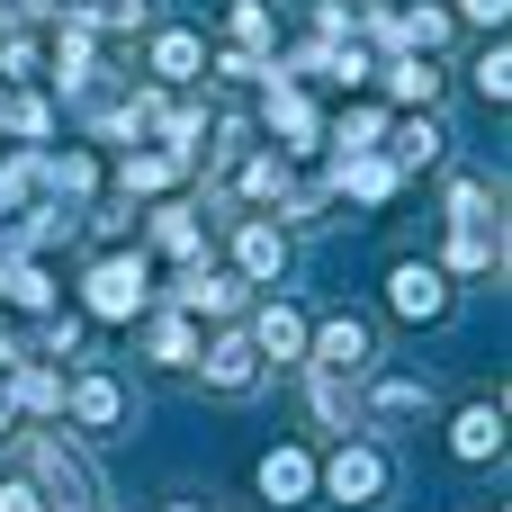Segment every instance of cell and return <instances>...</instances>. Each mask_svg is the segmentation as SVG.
I'll return each mask as SVG.
<instances>
[{
    "label": "cell",
    "mask_w": 512,
    "mask_h": 512,
    "mask_svg": "<svg viewBox=\"0 0 512 512\" xmlns=\"http://www.w3.org/2000/svg\"><path fill=\"white\" fill-rule=\"evenodd\" d=\"M144 297H153V279H144V261H135V252H117V261H99V270H90V315H99V324H135V315H144Z\"/></svg>",
    "instance_id": "1"
},
{
    "label": "cell",
    "mask_w": 512,
    "mask_h": 512,
    "mask_svg": "<svg viewBox=\"0 0 512 512\" xmlns=\"http://www.w3.org/2000/svg\"><path fill=\"white\" fill-rule=\"evenodd\" d=\"M369 360H378V342H369L360 315H333L315 333V378H369Z\"/></svg>",
    "instance_id": "2"
},
{
    "label": "cell",
    "mask_w": 512,
    "mask_h": 512,
    "mask_svg": "<svg viewBox=\"0 0 512 512\" xmlns=\"http://www.w3.org/2000/svg\"><path fill=\"white\" fill-rule=\"evenodd\" d=\"M324 486H333V504H378V495H387V459H378L369 441H342L333 468H324Z\"/></svg>",
    "instance_id": "3"
},
{
    "label": "cell",
    "mask_w": 512,
    "mask_h": 512,
    "mask_svg": "<svg viewBox=\"0 0 512 512\" xmlns=\"http://www.w3.org/2000/svg\"><path fill=\"white\" fill-rule=\"evenodd\" d=\"M387 306L423 324V315H441V306H450V279H441L432 261H396V270H387Z\"/></svg>",
    "instance_id": "4"
},
{
    "label": "cell",
    "mask_w": 512,
    "mask_h": 512,
    "mask_svg": "<svg viewBox=\"0 0 512 512\" xmlns=\"http://www.w3.org/2000/svg\"><path fill=\"white\" fill-rule=\"evenodd\" d=\"M252 486H261L270 504H306V495H315V459H306V450H270V459L252 468Z\"/></svg>",
    "instance_id": "5"
},
{
    "label": "cell",
    "mask_w": 512,
    "mask_h": 512,
    "mask_svg": "<svg viewBox=\"0 0 512 512\" xmlns=\"http://www.w3.org/2000/svg\"><path fill=\"white\" fill-rule=\"evenodd\" d=\"M171 297H180V315H234V306H243V279H225V270H189Z\"/></svg>",
    "instance_id": "6"
},
{
    "label": "cell",
    "mask_w": 512,
    "mask_h": 512,
    "mask_svg": "<svg viewBox=\"0 0 512 512\" xmlns=\"http://www.w3.org/2000/svg\"><path fill=\"white\" fill-rule=\"evenodd\" d=\"M252 351H261V360H297V351H306V315H297V306H261V315H252Z\"/></svg>",
    "instance_id": "7"
},
{
    "label": "cell",
    "mask_w": 512,
    "mask_h": 512,
    "mask_svg": "<svg viewBox=\"0 0 512 512\" xmlns=\"http://www.w3.org/2000/svg\"><path fill=\"white\" fill-rule=\"evenodd\" d=\"M450 450H459V459H495V450H504V405H468V414L450 423Z\"/></svg>",
    "instance_id": "8"
},
{
    "label": "cell",
    "mask_w": 512,
    "mask_h": 512,
    "mask_svg": "<svg viewBox=\"0 0 512 512\" xmlns=\"http://www.w3.org/2000/svg\"><path fill=\"white\" fill-rule=\"evenodd\" d=\"M234 252H243V270H252V279H279V270H288V234H279V225H243V234H234Z\"/></svg>",
    "instance_id": "9"
},
{
    "label": "cell",
    "mask_w": 512,
    "mask_h": 512,
    "mask_svg": "<svg viewBox=\"0 0 512 512\" xmlns=\"http://www.w3.org/2000/svg\"><path fill=\"white\" fill-rule=\"evenodd\" d=\"M198 360H207V378H216V387H252V378H261V351H252L243 333H225V342H216V351H198Z\"/></svg>",
    "instance_id": "10"
},
{
    "label": "cell",
    "mask_w": 512,
    "mask_h": 512,
    "mask_svg": "<svg viewBox=\"0 0 512 512\" xmlns=\"http://www.w3.org/2000/svg\"><path fill=\"white\" fill-rule=\"evenodd\" d=\"M198 63H207V45H198L189 27H171V36H153V72H162V81H198Z\"/></svg>",
    "instance_id": "11"
},
{
    "label": "cell",
    "mask_w": 512,
    "mask_h": 512,
    "mask_svg": "<svg viewBox=\"0 0 512 512\" xmlns=\"http://www.w3.org/2000/svg\"><path fill=\"white\" fill-rule=\"evenodd\" d=\"M270 126H279V135H288V153H306V144H315V135H324V126H315V108H306V99H297V90H288V81H279V90H270Z\"/></svg>",
    "instance_id": "12"
},
{
    "label": "cell",
    "mask_w": 512,
    "mask_h": 512,
    "mask_svg": "<svg viewBox=\"0 0 512 512\" xmlns=\"http://www.w3.org/2000/svg\"><path fill=\"white\" fill-rule=\"evenodd\" d=\"M342 189H351V198H369V207H378V198H387V189H396V162H387V153H342Z\"/></svg>",
    "instance_id": "13"
},
{
    "label": "cell",
    "mask_w": 512,
    "mask_h": 512,
    "mask_svg": "<svg viewBox=\"0 0 512 512\" xmlns=\"http://www.w3.org/2000/svg\"><path fill=\"white\" fill-rule=\"evenodd\" d=\"M117 405H126V396H117V378H81V387H72V423H81V432H108V423H117Z\"/></svg>",
    "instance_id": "14"
},
{
    "label": "cell",
    "mask_w": 512,
    "mask_h": 512,
    "mask_svg": "<svg viewBox=\"0 0 512 512\" xmlns=\"http://www.w3.org/2000/svg\"><path fill=\"white\" fill-rule=\"evenodd\" d=\"M387 90H396V99H423V108H432V99H441V72H432L423 54H396V63H387Z\"/></svg>",
    "instance_id": "15"
},
{
    "label": "cell",
    "mask_w": 512,
    "mask_h": 512,
    "mask_svg": "<svg viewBox=\"0 0 512 512\" xmlns=\"http://www.w3.org/2000/svg\"><path fill=\"white\" fill-rule=\"evenodd\" d=\"M153 360H162V369H189V360H198V333H189V315H162V324H153Z\"/></svg>",
    "instance_id": "16"
},
{
    "label": "cell",
    "mask_w": 512,
    "mask_h": 512,
    "mask_svg": "<svg viewBox=\"0 0 512 512\" xmlns=\"http://www.w3.org/2000/svg\"><path fill=\"white\" fill-rule=\"evenodd\" d=\"M153 243L180 252V261H198V216H189V207H162V216H153Z\"/></svg>",
    "instance_id": "17"
},
{
    "label": "cell",
    "mask_w": 512,
    "mask_h": 512,
    "mask_svg": "<svg viewBox=\"0 0 512 512\" xmlns=\"http://www.w3.org/2000/svg\"><path fill=\"white\" fill-rule=\"evenodd\" d=\"M171 180H180V153H135V162H126V189H144V198L171 189Z\"/></svg>",
    "instance_id": "18"
},
{
    "label": "cell",
    "mask_w": 512,
    "mask_h": 512,
    "mask_svg": "<svg viewBox=\"0 0 512 512\" xmlns=\"http://www.w3.org/2000/svg\"><path fill=\"white\" fill-rule=\"evenodd\" d=\"M495 261V225H459L450 234V270H486Z\"/></svg>",
    "instance_id": "19"
},
{
    "label": "cell",
    "mask_w": 512,
    "mask_h": 512,
    "mask_svg": "<svg viewBox=\"0 0 512 512\" xmlns=\"http://www.w3.org/2000/svg\"><path fill=\"white\" fill-rule=\"evenodd\" d=\"M378 135H387V117H378V108H351L333 144H342V153H378Z\"/></svg>",
    "instance_id": "20"
},
{
    "label": "cell",
    "mask_w": 512,
    "mask_h": 512,
    "mask_svg": "<svg viewBox=\"0 0 512 512\" xmlns=\"http://www.w3.org/2000/svg\"><path fill=\"white\" fill-rule=\"evenodd\" d=\"M432 153H441V126L423 117V126H396V153H387V162L405 171V162H432Z\"/></svg>",
    "instance_id": "21"
},
{
    "label": "cell",
    "mask_w": 512,
    "mask_h": 512,
    "mask_svg": "<svg viewBox=\"0 0 512 512\" xmlns=\"http://www.w3.org/2000/svg\"><path fill=\"white\" fill-rule=\"evenodd\" d=\"M477 90H486L495 108L512 99V54H504V45H486V54H477Z\"/></svg>",
    "instance_id": "22"
},
{
    "label": "cell",
    "mask_w": 512,
    "mask_h": 512,
    "mask_svg": "<svg viewBox=\"0 0 512 512\" xmlns=\"http://www.w3.org/2000/svg\"><path fill=\"white\" fill-rule=\"evenodd\" d=\"M18 405H27V414H54V405H63V387H54L45 369H18Z\"/></svg>",
    "instance_id": "23"
},
{
    "label": "cell",
    "mask_w": 512,
    "mask_h": 512,
    "mask_svg": "<svg viewBox=\"0 0 512 512\" xmlns=\"http://www.w3.org/2000/svg\"><path fill=\"white\" fill-rule=\"evenodd\" d=\"M423 405V378H378V414H414Z\"/></svg>",
    "instance_id": "24"
},
{
    "label": "cell",
    "mask_w": 512,
    "mask_h": 512,
    "mask_svg": "<svg viewBox=\"0 0 512 512\" xmlns=\"http://www.w3.org/2000/svg\"><path fill=\"white\" fill-rule=\"evenodd\" d=\"M9 126H18V135H27V144H36V135H45V126H54V108H45V99H18V108H9Z\"/></svg>",
    "instance_id": "25"
},
{
    "label": "cell",
    "mask_w": 512,
    "mask_h": 512,
    "mask_svg": "<svg viewBox=\"0 0 512 512\" xmlns=\"http://www.w3.org/2000/svg\"><path fill=\"white\" fill-rule=\"evenodd\" d=\"M234 36H243V45H261V36H270V9H261V0H243V9H234Z\"/></svg>",
    "instance_id": "26"
},
{
    "label": "cell",
    "mask_w": 512,
    "mask_h": 512,
    "mask_svg": "<svg viewBox=\"0 0 512 512\" xmlns=\"http://www.w3.org/2000/svg\"><path fill=\"white\" fill-rule=\"evenodd\" d=\"M0 512H45V495H36L27 477H9V486H0Z\"/></svg>",
    "instance_id": "27"
},
{
    "label": "cell",
    "mask_w": 512,
    "mask_h": 512,
    "mask_svg": "<svg viewBox=\"0 0 512 512\" xmlns=\"http://www.w3.org/2000/svg\"><path fill=\"white\" fill-rule=\"evenodd\" d=\"M459 9H468L477 27H504V9H512V0H459Z\"/></svg>",
    "instance_id": "28"
},
{
    "label": "cell",
    "mask_w": 512,
    "mask_h": 512,
    "mask_svg": "<svg viewBox=\"0 0 512 512\" xmlns=\"http://www.w3.org/2000/svg\"><path fill=\"white\" fill-rule=\"evenodd\" d=\"M0 288H9V270H0Z\"/></svg>",
    "instance_id": "29"
}]
</instances>
